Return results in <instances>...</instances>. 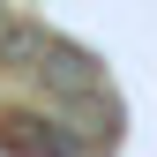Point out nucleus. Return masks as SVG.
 I'll return each instance as SVG.
<instances>
[{"label":"nucleus","instance_id":"obj_1","mask_svg":"<svg viewBox=\"0 0 157 157\" xmlns=\"http://www.w3.org/2000/svg\"><path fill=\"white\" fill-rule=\"evenodd\" d=\"M0 150H15V157H97L90 135H75L67 120H45V112H0Z\"/></svg>","mask_w":157,"mask_h":157}]
</instances>
